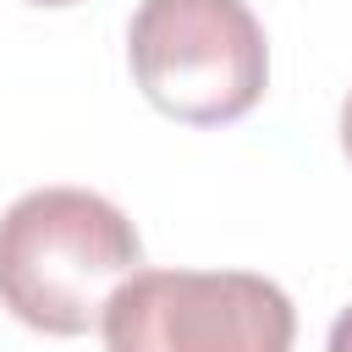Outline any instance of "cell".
<instances>
[{"mask_svg":"<svg viewBox=\"0 0 352 352\" xmlns=\"http://www.w3.org/2000/svg\"><path fill=\"white\" fill-rule=\"evenodd\" d=\"M138 264L143 242L132 220L88 187H38L0 214V302L28 330H94Z\"/></svg>","mask_w":352,"mask_h":352,"instance_id":"1","label":"cell"},{"mask_svg":"<svg viewBox=\"0 0 352 352\" xmlns=\"http://www.w3.org/2000/svg\"><path fill=\"white\" fill-rule=\"evenodd\" d=\"M33 6H77V0H33Z\"/></svg>","mask_w":352,"mask_h":352,"instance_id":"6","label":"cell"},{"mask_svg":"<svg viewBox=\"0 0 352 352\" xmlns=\"http://www.w3.org/2000/svg\"><path fill=\"white\" fill-rule=\"evenodd\" d=\"M341 148H346V160H352V94H346V104H341Z\"/></svg>","mask_w":352,"mask_h":352,"instance_id":"5","label":"cell"},{"mask_svg":"<svg viewBox=\"0 0 352 352\" xmlns=\"http://www.w3.org/2000/svg\"><path fill=\"white\" fill-rule=\"evenodd\" d=\"M104 352H292V297L248 270H138L99 314Z\"/></svg>","mask_w":352,"mask_h":352,"instance_id":"3","label":"cell"},{"mask_svg":"<svg viewBox=\"0 0 352 352\" xmlns=\"http://www.w3.org/2000/svg\"><path fill=\"white\" fill-rule=\"evenodd\" d=\"M324 352H352V308H341V314H336V324H330V341H324Z\"/></svg>","mask_w":352,"mask_h":352,"instance_id":"4","label":"cell"},{"mask_svg":"<svg viewBox=\"0 0 352 352\" xmlns=\"http://www.w3.org/2000/svg\"><path fill=\"white\" fill-rule=\"evenodd\" d=\"M126 55L148 104L192 126L248 116L270 82V44L248 0H143Z\"/></svg>","mask_w":352,"mask_h":352,"instance_id":"2","label":"cell"}]
</instances>
